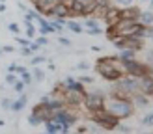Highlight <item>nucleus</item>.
Returning <instances> with one entry per match:
<instances>
[{
    "label": "nucleus",
    "instance_id": "obj_1",
    "mask_svg": "<svg viewBox=\"0 0 153 134\" xmlns=\"http://www.w3.org/2000/svg\"><path fill=\"white\" fill-rule=\"evenodd\" d=\"M97 73L101 74L105 80H120L121 78V73H123V63H120L118 60L114 58H99L97 60Z\"/></svg>",
    "mask_w": 153,
    "mask_h": 134
},
{
    "label": "nucleus",
    "instance_id": "obj_2",
    "mask_svg": "<svg viewBox=\"0 0 153 134\" xmlns=\"http://www.w3.org/2000/svg\"><path fill=\"white\" fill-rule=\"evenodd\" d=\"M103 108L106 112H110L112 116H116L118 119H123V117H129V116H133V102L129 101V99H118V97H112V99L108 101H105L103 102Z\"/></svg>",
    "mask_w": 153,
    "mask_h": 134
},
{
    "label": "nucleus",
    "instance_id": "obj_3",
    "mask_svg": "<svg viewBox=\"0 0 153 134\" xmlns=\"http://www.w3.org/2000/svg\"><path fill=\"white\" fill-rule=\"evenodd\" d=\"M94 121L99 125V127H103V129L106 130H114L116 129V125L120 123V119L116 116H112L110 112H106V110H95L94 112Z\"/></svg>",
    "mask_w": 153,
    "mask_h": 134
},
{
    "label": "nucleus",
    "instance_id": "obj_4",
    "mask_svg": "<svg viewBox=\"0 0 153 134\" xmlns=\"http://www.w3.org/2000/svg\"><path fill=\"white\" fill-rule=\"evenodd\" d=\"M123 71L129 74V77H138V78H142L144 74H151V69H149V67H146L144 63L134 62V60L123 62Z\"/></svg>",
    "mask_w": 153,
    "mask_h": 134
},
{
    "label": "nucleus",
    "instance_id": "obj_5",
    "mask_svg": "<svg viewBox=\"0 0 153 134\" xmlns=\"http://www.w3.org/2000/svg\"><path fill=\"white\" fill-rule=\"evenodd\" d=\"M84 104L90 112H95V110H101L103 108V102H105V97L99 93V91H91V93H84L82 97Z\"/></svg>",
    "mask_w": 153,
    "mask_h": 134
},
{
    "label": "nucleus",
    "instance_id": "obj_6",
    "mask_svg": "<svg viewBox=\"0 0 153 134\" xmlns=\"http://www.w3.org/2000/svg\"><path fill=\"white\" fill-rule=\"evenodd\" d=\"M47 13L51 15V17H60V19H65V17H69V15H71V11H69V7H67L65 2H56Z\"/></svg>",
    "mask_w": 153,
    "mask_h": 134
},
{
    "label": "nucleus",
    "instance_id": "obj_7",
    "mask_svg": "<svg viewBox=\"0 0 153 134\" xmlns=\"http://www.w3.org/2000/svg\"><path fill=\"white\" fill-rule=\"evenodd\" d=\"M52 119H56V121L64 123V125H69V127L75 123V116H73V114H69V112L64 110V108L54 110V116H52Z\"/></svg>",
    "mask_w": 153,
    "mask_h": 134
},
{
    "label": "nucleus",
    "instance_id": "obj_8",
    "mask_svg": "<svg viewBox=\"0 0 153 134\" xmlns=\"http://www.w3.org/2000/svg\"><path fill=\"white\" fill-rule=\"evenodd\" d=\"M118 89H121V91H125V93H136L138 91V82H136L133 77H129V78H123L118 84Z\"/></svg>",
    "mask_w": 153,
    "mask_h": 134
},
{
    "label": "nucleus",
    "instance_id": "obj_9",
    "mask_svg": "<svg viewBox=\"0 0 153 134\" xmlns=\"http://www.w3.org/2000/svg\"><path fill=\"white\" fill-rule=\"evenodd\" d=\"M121 17H120V7H106L105 10V21H106V24H116V22L120 21Z\"/></svg>",
    "mask_w": 153,
    "mask_h": 134
},
{
    "label": "nucleus",
    "instance_id": "obj_10",
    "mask_svg": "<svg viewBox=\"0 0 153 134\" xmlns=\"http://www.w3.org/2000/svg\"><path fill=\"white\" fill-rule=\"evenodd\" d=\"M138 15H140V10L138 7H123V10H120V17L121 19H127V21H138Z\"/></svg>",
    "mask_w": 153,
    "mask_h": 134
},
{
    "label": "nucleus",
    "instance_id": "obj_11",
    "mask_svg": "<svg viewBox=\"0 0 153 134\" xmlns=\"http://www.w3.org/2000/svg\"><path fill=\"white\" fill-rule=\"evenodd\" d=\"M82 97H84V91H79V89H67L65 101L69 104H79L82 101Z\"/></svg>",
    "mask_w": 153,
    "mask_h": 134
},
{
    "label": "nucleus",
    "instance_id": "obj_12",
    "mask_svg": "<svg viewBox=\"0 0 153 134\" xmlns=\"http://www.w3.org/2000/svg\"><path fill=\"white\" fill-rule=\"evenodd\" d=\"M138 89H142L146 95H151L153 91V84H151V74H144L142 80L138 82Z\"/></svg>",
    "mask_w": 153,
    "mask_h": 134
},
{
    "label": "nucleus",
    "instance_id": "obj_13",
    "mask_svg": "<svg viewBox=\"0 0 153 134\" xmlns=\"http://www.w3.org/2000/svg\"><path fill=\"white\" fill-rule=\"evenodd\" d=\"M34 2H36V10L39 11V13H41V11L47 13L51 7L56 4V0H34Z\"/></svg>",
    "mask_w": 153,
    "mask_h": 134
},
{
    "label": "nucleus",
    "instance_id": "obj_14",
    "mask_svg": "<svg viewBox=\"0 0 153 134\" xmlns=\"http://www.w3.org/2000/svg\"><path fill=\"white\" fill-rule=\"evenodd\" d=\"M138 21H140V24H144V26H151V22H153V13H151V10L140 11Z\"/></svg>",
    "mask_w": 153,
    "mask_h": 134
},
{
    "label": "nucleus",
    "instance_id": "obj_15",
    "mask_svg": "<svg viewBox=\"0 0 153 134\" xmlns=\"http://www.w3.org/2000/svg\"><path fill=\"white\" fill-rule=\"evenodd\" d=\"M25 104H26V97L25 95H21L19 97V101H11V104H10V110H13V112H19V110H22L25 108Z\"/></svg>",
    "mask_w": 153,
    "mask_h": 134
},
{
    "label": "nucleus",
    "instance_id": "obj_16",
    "mask_svg": "<svg viewBox=\"0 0 153 134\" xmlns=\"http://www.w3.org/2000/svg\"><path fill=\"white\" fill-rule=\"evenodd\" d=\"M134 104L136 106H149V95H134Z\"/></svg>",
    "mask_w": 153,
    "mask_h": 134
},
{
    "label": "nucleus",
    "instance_id": "obj_17",
    "mask_svg": "<svg viewBox=\"0 0 153 134\" xmlns=\"http://www.w3.org/2000/svg\"><path fill=\"white\" fill-rule=\"evenodd\" d=\"M120 60H121V62L134 60V50H131V49H121V52H120Z\"/></svg>",
    "mask_w": 153,
    "mask_h": 134
},
{
    "label": "nucleus",
    "instance_id": "obj_18",
    "mask_svg": "<svg viewBox=\"0 0 153 134\" xmlns=\"http://www.w3.org/2000/svg\"><path fill=\"white\" fill-rule=\"evenodd\" d=\"M32 19H26L25 21V26H26V35L28 37H34L36 35V30H34V26H32V22H30Z\"/></svg>",
    "mask_w": 153,
    "mask_h": 134
},
{
    "label": "nucleus",
    "instance_id": "obj_19",
    "mask_svg": "<svg viewBox=\"0 0 153 134\" xmlns=\"http://www.w3.org/2000/svg\"><path fill=\"white\" fill-rule=\"evenodd\" d=\"M67 28H69V30H73L75 34H80V32H82V28H80L79 24H76V22H67Z\"/></svg>",
    "mask_w": 153,
    "mask_h": 134
},
{
    "label": "nucleus",
    "instance_id": "obj_20",
    "mask_svg": "<svg viewBox=\"0 0 153 134\" xmlns=\"http://www.w3.org/2000/svg\"><path fill=\"white\" fill-rule=\"evenodd\" d=\"M28 123H30V125H39V123H43V121H41V119L37 117L36 114H32V116L28 117Z\"/></svg>",
    "mask_w": 153,
    "mask_h": 134
},
{
    "label": "nucleus",
    "instance_id": "obj_21",
    "mask_svg": "<svg viewBox=\"0 0 153 134\" xmlns=\"http://www.w3.org/2000/svg\"><path fill=\"white\" fill-rule=\"evenodd\" d=\"M84 26H86V28H97V26H99V22H97L95 19H88L86 22H84Z\"/></svg>",
    "mask_w": 153,
    "mask_h": 134
},
{
    "label": "nucleus",
    "instance_id": "obj_22",
    "mask_svg": "<svg viewBox=\"0 0 153 134\" xmlns=\"http://www.w3.org/2000/svg\"><path fill=\"white\" fill-rule=\"evenodd\" d=\"M34 78H36L37 82H39V80H43V78H45V73H43L41 69H34Z\"/></svg>",
    "mask_w": 153,
    "mask_h": 134
},
{
    "label": "nucleus",
    "instance_id": "obj_23",
    "mask_svg": "<svg viewBox=\"0 0 153 134\" xmlns=\"http://www.w3.org/2000/svg\"><path fill=\"white\" fill-rule=\"evenodd\" d=\"M142 121H144V125H148V127H151V125H153V114H148L146 117L142 119Z\"/></svg>",
    "mask_w": 153,
    "mask_h": 134
},
{
    "label": "nucleus",
    "instance_id": "obj_24",
    "mask_svg": "<svg viewBox=\"0 0 153 134\" xmlns=\"http://www.w3.org/2000/svg\"><path fill=\"white\" fill-rule=\"evenodd\" d=\"M45 60H47V58H45V56H36V58H32V65H37V63H43Z\"/></svg>",
    "mask_w": 153,
    "mask_h": 134
},
{
    "label": "nucleus",
    "instance_id": "obj_25",
    "mask_svg": "<svg viewBox=\"0 0 153 134\" xmlns=\"http://www.w3.org/2000/svg\"><path fill=\"white\" fill-rule=\"evenodd\" d=\"M86 32H88L90 35H99V34H101V28H99V26H97V28H88Z\"/></svg>",
    "mask_w": 153,
    "mask_h": 134
},
{
    "label": "nucleus",
    "instance_id": "obj_26",
    "mask_svg": "<svg viewBox=\"0 0 153 134\" xmlns=\"http://www.w3.org/2000/svg\"><path fill=\"white\" fill-rule=\"evenodd\" d=\"M22 82H25V84H30V82H32V77H30V73H22Z\"/></svg>",
    "mask_w": 153,
    "mask_h": 134
},
{
    "label": "nucleus",
    "instance_id": "obj_27",
    "mask_svg": "<svg viewBox=\"0 0 153 134\" xmlns=\"http://www.w3.org/2000/svg\"><path fill=\"white\" fill-rule=\"evenodd\" d=\"M13 88H15V91H22L25 89V82H15Z\"/></svg>",
    "mask_w": 153,
    "mask_h": 134
},
{
    "label": "nucleus",
    "instance_id": "obj_28",
    "mask_svg": "<svg viewBox=\"0 0 153 134\" xmlns=\"http://www.w3.org/2000/svg\"><path fill=\"white\" fill-rule=\"evenodd\" d=\"M32 52H34V50L30 49V47H22V50H21V54H22V56H30V54H32Z\"/></svg>",
    "mask_w": 153,
    "mask_h": 134
},
{
    "label": "nucleus",
    "instance_id": "obj_29",
    "mask_svg": "<svg viewBox=\"0 0 153 134\" xmlns=\"http://www.w3.org/2000/svg\"><path fill=\"white\" fill-rule=\"evenodd\" d=\"M7 28H10L13 34H19V26L15 24V22H10V24H7Z\"/></svg>",
    "mask_w": 153,
    "mask_h": 134
},
{
    "label": "nucleus",
    "instance_id": "obj_30",
    "mask_svg": "<svg viewBox=\"0 0 153 134\" xmlns=\"http://www.w3.org/2000/svg\"><path fill=\"white\" fill-rule=\"evenodd\" d=\"M79 82H80V84H91V82H94V78H91V77H82Z\"/></svg>",
    "mask_w": 153,
    "mask_h": 134
},
{
    "label": "nucleus",
    "instance_id": "obj_31",
    "mask_svg": "<svg viewBox=\"0 0 153 134\" xmlns=\"http://www.w3.org/2000/svg\"><path fill=\"white\" fill-rule=\"evenodd\" d=\"M88 67H90V65H88L86 62H80L79 65H76V67H75V69H80V71H86V69H88Z\"/></svg>",
    "mask_w": 153,
    "mask_h": 134
},
{
    "label": "nucleus",
    "instance_id": "obj_32",
    "mask_svg": "<svg viewBox=\"0 0 153 134\" xmlns=\"http://www.w3.org/2000/svg\"><path fill=\"white\" fill-rule=\"evenodd\" d=\"M17 41L22 45V47H30V41H28V39H25V37H17Z\"/></svg>",
    "mask_w": 153,
    "mask_h": 134
},
{
    "label": "nucleus",
    "instance_id": "obj_33",
    "mask_svg": "<svg viewBox=\"0 0 153 134\" xmlns=\"http://www.w3.org/2000/svg\"><path fill=\"white\" fill-rule=\"evenodd\" d=\"M116 129H118L120 132H131V129H129V127H123V125H120V123L116 125Z\"/></svg>",
    "mask_w": 153,
    "mask_h": 134
},
{
    "label": "nucleus",
    "instance_id": "obj_34",
    "mask_svg": "<svg viewBox=\"0 0 153 134\" xmlns=\"http://www.w3.org/2000/svg\"><path fill=\"white\" fill-rule=\"evenodd\" d=\"M6 82H7V84H15V82H17V78H15L13 74H7V77H6Z\"/></svg>",
    "mask_w": 153,
    "mask_h": 134
},
{
    "label": "nucleus",
    "instance_id": "obj_35",
    "mask_svg": "<svg viewBox=\"0 0 153 134\" xmlns=\"http://www.w3.org/2000/svg\"><path fill=\"white\" fill-rule=\"evenodd\" d=\"M10 104H11L10 99H4V101H2V108H4V110H10Z\"/></svg>",
    "mask_w": 153,
    "mask_h": 134
},
{
    "label": "nucleus",
    "instance_id": "obj_36",
    "mask_svg": "<svg viewBox=\"0 0 153 134\" xmlns=\"http://www.w3.org/2000/svg\"><path fill=\"white\" fill-rule=\"evenodd\" d=\"M131 2H133V0H116V4H118V6H129Z\"/></svg>",
    "mask_w": 153,
    "mask_h": 134
},
{
    "label": "nucleus",
    "instance_id": "obj_37",
    "mask_svg": "<svg viewBox=\"0 0 153 134\" xmlns=\"http://www.w3.org/2000/svg\"><path fill=\"white\" fill-rule=\"evenodd\" d=\"M15 69H17V63H11L10 67H7V71H10V73H15Z\"/></svg>",
    "mask_w": 153,
    "mask_h": 134
},
{
    "label": "nucleus",
    "instance_id": "obj_38",
    "mask_svg": "<svg viewBox=\"0 0 153 134\" xmlns=\"http://www.w3.org/2000/svg\"><path fill=\"white\" fill-rule=\"evenodd\" d=\"M37 45H47V39H45V37H39V39H37Z\"/></svg>",
    "mask_w": 153,
    "mask_h": 134
},
{
    "label": "nucleus",
    "instance_id": "obj_39",
    "mask_svg": "<svg viewBox=\"0 0 153 134\" xmlns=\"http://www.w3.org/2000/svg\"><path fill=\"white\" fill-rule=\"evenodd\" d=\"M60 43H62V45H69V39H65V37H60Z\"/></svg>",
    "mask_w": 153,
    "mask_h": 134
},
{
    "label": "nucleus",
    "instance_id": "obj_40",
    "mask_svg": "<svg viewBox=\"0 0 153 134\" xmlns=\"http://www.w3.org/2000/svg\"><path fill=\"white\" fill-rule=\"evenodd\" d=\"M15 71H19V73H25V71H26V67H21V65H17V69H15Z\"/></svg>",
    "mask_w": 153,
    "mask_h": 134
},
{
    "label": "nucleus",
    "instance_id": "obj_41",
    "mask_svg": "<svg viewBox=\"0 0 153 134\" xmlns=\"http://www.w3.org/2000/svg\"><path fill=\"white\" fill-rule=\"evenodd\" d=\"M4 52H13V47H2Z\"/></svg>",
    "mask_w": 153,
    "mask_h": 134
},
{
    "label": "nucleus",
    "instance_id": "obj_42",
    "mask_svg": "<svg viewBox=\"0 0 153 134\" xmlns=\"http://www.w3.org/2000/svg\"><path fill=\"white\" fill-rule=\"evenodd\" d=\"M4 11H6V4L2 2V4H0V13H4Z\"/></svg>",
    "mask_w": 153,
    "mask_h": 134
},
{
    "label": "nucleus",
    "instance_id": "obj_43",
    "mask_svg": "<svg viewBox=\"0 0 153 134\" xmlns=\"http://www.w3.org/2000/svg\"><path fill=\"white\" fill-rule=\"evenodd\" d=\"M76 2H80V4H90L91 0H76Z\"/></svg>",
    "mask_w": 153,
    "mask_h": 134
},
{
    "label": "nucleus",
    "instance_id": "obj_44",
    "mask_svg": "<svg viewBox=\"0 0 153 134\" xmlns=\"http://www.w3.org/2000/svg\"><path fill=\"white\" fill-rule=\"evenodd\" d=\"M142 2H151V0H142Z\"/></svg>",
    "mask_w": 153,
    "mask_h": 134
},
{
    "label": "nucleus",
    "instance_id": "obj_45",
    "mask_svg": "<svg viewBox=\"0 0 153 134\" xmlns=\"http://www.w3.org/2000/svg\"><path fill=\"white\" fill-rule=\"evenodd\" d=\"M0 2H6V0H0Z\"/></svg>",
    "mask_w": 153,
    "mask_h": 134
},
{
    "label": "nucleus",
    "instance_id": "obj_46",
    "mask_svg": "<svg viewBox=\"0 0 153 134\" xmlns=\"http://www.w3.org/2000/svg\"><path fill=\"white\" fill-rule=\"evenodd\" d=\"M56 2H62V0H56Z\"/></svg>",
    "mask_w": 153,
    "mask_h": 134
}]
</instances>
